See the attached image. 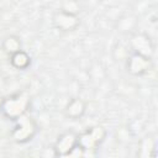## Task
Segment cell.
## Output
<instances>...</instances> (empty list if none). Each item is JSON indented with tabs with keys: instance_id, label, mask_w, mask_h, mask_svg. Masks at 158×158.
Wrapping results in <instances>:
<instances>
[{
	"instance_id": "cell-2",
	"label": "cell",
	"mask_w": 158,
	"mask_h": 158,
	"mask_svg": "<svg viewBox=\"0 0 158 158\" xmlns=\"http://www.w3.org/2000/svg\"><path fill=\"white\" fill-rule=\"evenodd\" d=\"M19 125L12 131V137L17 142H26L36 133V123L28 117H19Z\"/></svg>"
},
{
	"instance_id": "cell-3",
	"label": "cell",
	"mask_w": 158,
	"mask_h": 158,
	"mask_svg": "<svg viewBox=\"0 0 158 158\" xmlns=\"http://www.w3.org/2000/svg\"><path fill=\"white\" fill-rule=\"evenodd\" d=\"M104 137H105V131L102 130V127L100 126L91 127L80 136H78V144L85 151L88 148H93L96 144H99L104 139Z\"/></svg>"
},
{
	"instance_id": "cell-9",
	"label": "cell",
	"mask_w": 158,
	"mask_h": 158,
	"mask_svg": "<svg viewBox=\"0 0 158 158\" xmlns=\"http://www.w3.org/2000/svg\"><path fill=\"white\" fill-rule=\"evenodd\" d=\"M10 60H11V64L17 69H26L31 63L30 56L22 49H20L16 53L11 54L10 56Z\"/></svg>"
},
{
	"instance_id": "cell-7",
	"label": "cell",
	"mask_w": 158,
	"mask_h": 158,
	"mask_svg": "<svg viewBox=\"0 0 158 158\" xmlns=\"http://www.w3.org/2000/svg\"><path fill=\"white\" fill-rule=\"evenodd\" d=\"M131 44L133 47L135 53L142 54L144 57L151 58V52H152V44L149 41V37L146 35H136L132 37Z\"/></svg>"
},
{
	"instance_id": "cell-6",
	"label": "cell",
	"mask_w": 158,
	"mask_h": 158,
	"mask_svg": "<svg viewBox=\"0 0 158 158\" xmlns=\"http://www.w3.org/2000/svg\"><path fill=\"white\" fill-rule=\"evenodd\" d=\"M77 146H78V137L74 136L73 132H65L58 138L56 143V152L58 156H63L73 151Z\"/></svg>"
},
{
	"instance_id": "cell-10",
	"label": "cell",
	"mask_w": 158,
	"mask_h": 158,
	"mask_svg": "<svg viewBox=\"0 0 158 158\" xmlns=\"http://www.w3.org/2000/svg\"><path fill=\"white\" fill-rule=\"evenodd\" d=\"M1 46H2V51L6 52L10 56L21 49V42H20L19 37H16V36H9V37H6L4 40V42H2Z\"/></svg>"
},
{
	"instance_id": "cell-5",
	"label": "cell",
	"mask_w": 158,
	"mask_h": 158,
	"mask_svg": "<svg viewBox=\"0 0 158 158\" xmlns=\"http://www.w3.org/2000/svg\"><path fill=\"white\" fill-rule=\"evenodd\" d=\"M149 63H151V58L144 57L138 53H133L128 58L126 68L130 73H132L135 75H141L149 68Z\"/></svg>"
},
{
	"instance_id": "cell-1",
	"label": "cell",
	"mask_w": 158,
	"mask_h": 158,
	"mask_svg": "<svg viewBox=\"0 0 158 158\" xmlns=\"http://www.w3.org/2000/svg\"><path fill=\"white\" fill-rule=\"evenodd\" d=\"M27 106H28V99L19 94V95H14L7 99H4L0 110L4 112L6 117L11 120H17L27 110Z\"/></svg>"
},
{
	"instance_id": "cell-4",
	"label": "cell",
	"mask_w": 158,
	"mask_h": 158,
	"mask_svg": "<svg viewBox=\"0 0 158 158\" xmlns=\"http://www.w3.org/2000/svg\"><path fill=\"white\" fill-rule=\"evenodd\" d=\"M53 22H54L56 27L62 30V31H72V30L77 28V26L79 25V20L77 17V14L69 12L64 9L54 15Z\"/></svg>"
},
{
	"instance_id": "cell-11",
	"label": "cell",
	"mask_w": 158,
	"mask_h": 158,
	"mask_svg": "<svg viewBox=\"0 0 158 158\" xmlns=\"http://www.w3.org/2000/svg\"><path fill=\"white\" fill-rule=\"evenodd\" d=\"M2 100H4V99H2V96H0V107H1V104H2Z\"/></svg>"
},
{
	"instance_id": "cell-8",
	"label": "cell",
	"mask_w": 158,
	"mask_h": 158,
	"mask_svg": "<svg viewBox=\"0 0 158 158\" xmlns=\"http://www.w3.org/2000/svg\"><path fill=\"white\" fill-rule=\"evenodd\" d=\"M85 107H86V105L81 99H72L67 104V106L64 109V112H65L67 117L77 120V118L83 116V114L85 112Z\"/></svg>"
}]
</instances>
